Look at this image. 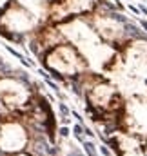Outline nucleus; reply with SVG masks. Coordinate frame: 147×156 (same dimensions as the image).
I'll return each instance as SVG.
<instances>
[{
	"mask_svg": "<svg viewBox=\"0 0 147 156\" xmlns=\"http://www.w3.org/2000/svg\"><path fill=\"white\" fill-rule=\"evenodd\" d=\"M124 27H125V33H127L129 36H136V38L144 36V33L140 31V27H138L136 24H133V22H125V24H124Z\"/></svg>",
	"mask_w": 147,
	"mask_h": 156,
	"instance_id": "obj_1",
	"label": "nucleus"
},
{
	"mask_svg": "<svg viewBox=\"0 0 147 156\" xmlns=\"http://www.w3.org/2000/svg\"><path fill=\"white\" fill-rule=\"evenodd\" d=\"M84 149L89 156H96V149H95V145L91 142H84Z\"/></svg>",
	"mask_w": 147,
	"mask_h": 156,
	"instance_id": "obj_2",
	"label": "nucleus"
},
{
	"mask_svg": "<svg viewBox=\"0 0 147 156\" xmlns=\"http://www.w3.org/2000/svg\"><path fill=\"white\" fill-rule=\"evenodd\" d=\"M111 18H115V20H118V22H122V24L129 22V18H127V16H124L122 13H111Z\"/></svg>",
	"mask_w": 147,
	"mask_h": 156,
	"instance_id": "obj_3",
	"label": "nucleus"
},
{
	"mask_svg": "<svg viewBox=\"0 0 147 156\" xmlns=\"http://www.w3.org/2000/svg\"><path fill=\"white\" fill-rule=\"evenodd\" d=\"M5 49H7V51H9V53H11V55H15V56H16V58H18V60H20V62H24V60H25V58H24V56H22V55H20V53H18V51H15V49H13V47H9V45H7V47H5Z\"/></svg>",
	"mask_w": 147,
	"mask_h": 156,
	"instance_id": "obj_4",
	"label": "nucleus"
},
{
	"mask_svg": "<svg viewBox=\"0 0 147 156\" xmlns=\"http://www.w3.org/2000/svg\"><path fill=\"white\" fill-rule=\"evenodd\" d=\"M82 133H84V127L78 124V125H75V134H76V138L82 142Z\"/></svg>",
	"mask_w": 147,
	"mask_h": 156,
	"instance_id": "obj_5",
	"label": "nucleus"
},
{
	"mask_svg": "<svg viewBox=\"0 0 147 156\" xmlns=\"http://www.w3.org/2000/svg\"><path fill=\"white\" fill-rule=\"evenodd\" d=\"M45 82H47V85H49V87H51L53 91H56V93H58V85H56V84H55L53 80H49V76H45Z\"/></svg>",
	"mask_w": 147,
	"mask_h": 156,
	"instance_id": "obj_6",
	"label": "nucleus"
},
{
	"mask_svg": "<svg viewBox=\"0 0 147 156\" xmlns=\"http://www.w3.org/2000/svg\"><path fill=\"white\" fill-rule=\"evenodd\" d=\"M60 113H62L64 116H67V115H69V109H67V105H65V104H60Z\"/></svg>",
	"mask_w": 147,
	"mask_h": 156,
	"instance_id": "obj_7",
	"label": "nucleus"
},
{
	"mask_svg": "<svg viewBox=\"0 0 147 156\" xmlns=\"http://www.w3.org/2000/svg\"><path fill=\"white\" fill-rule=\"evenodd\" d=\"M100 153H102L104 156H111V151H109L105 145H102V147H100Z\"/></svg>",
	"mask_w": 147,
	"mask_h": 156,
	"instance_id": "obj_8",
	"label": "nucleus"
},
{
	"mask_svg": "<svg viewBox=\"0 0 147 156\" xmlns=\"http://www.w3.org/2000/svg\"><path fill=\"white\" fill-rule=\"evenodd\" d=\"M60 134H62V136H67V134H69V129H67V127H62V129H60Z\"/></svg>",
	"mask_w": 147,
	"mask_h": 156,
	"instance_id": "obj_9",
	"label": "nucleus"
},
{
	"mask_svg": "<svg viewBox=\"0 0 147 156\" xmlns=\"http://www.w3.org/2000/svg\"><path fill=\"white\" fill-rule=\"evenodd\" d=\"M140 27H142V29L147 33V20H140Z\"/></svg>",
	"mask_w": 147,
	"mask_h": 156,
	"instance_id": "obj_10",
	"label": "nucleus"
},
{
	"mask_svg": "<svg viewBox=\"0 0 147 156\" xmlns=\"http://www.w3.org/2000/svg\"><path fill=\"white\" fill-rule=\"evenodd\" d=\"M67 156H84V154H82L80 151H71V153H69Z\"/></svg>",
	"mask_w": 147,
	"mask_h": 156,
	"instance_id": "obj_11",
	"label": "nucleus"
},
{
	"mask_svg": "<svg viewBox=\"0 0 147 156\" xmlns=\"http://www.w3.org/2000/svg\"><path fill=\"white\" fill-rule=\"evenodd\" d=\"M138 9H140V13H144V15H147V7H145V5H140Z\"/></svg>",
	"mask_w": 147,
	"mask_h": 156,
	"instance_id": "obj_12",
	"label": "nucleus"
}]
</instances>
